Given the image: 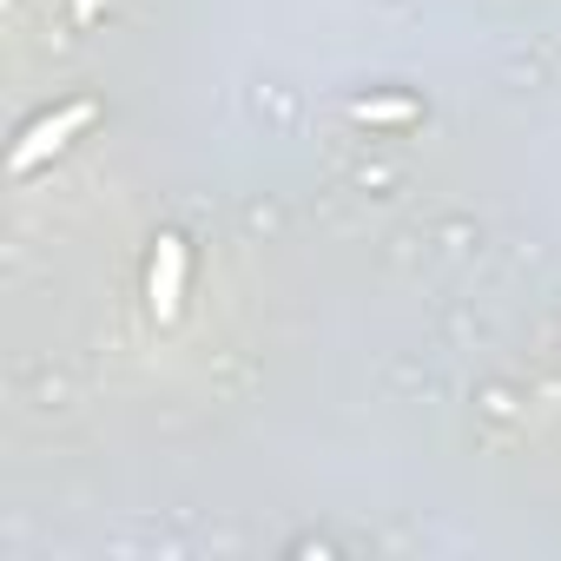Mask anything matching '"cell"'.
Segmentation results:
<instances>
[{"instance_id": "6da1fadb", "label": "cell", "mask_w": 561, "mask_h": 561, "mask_svg": "<svg viewBox=\"0 0 561 561\" xmlns=\"http://www.w3.org/2000/svg\"><path fill=\"white\" fill-rule=\"evenodd\" d=\"M87 119H93V106H87V100H80V106H60L54 119H41V126H34V133H27L21 146H14V172L27 179V172H34V165H41L47 152H60V146H67V139H73V133H80Z\"/></svg>"}, {"instance_id": "7a4b0ae2", "label": "cell", "mask_w": 561, "mask_h": 561, "mask_svg": "<svg viewBox=\"0 0 561 561\" xmlns=\"http://www.w3.org/2000/svg\"><path fill=\"white\" fill-rule=\"evenodd\" d=\"M179 285H185V244L159 238V257H152V318L159 324L179 318Z\"/></svg>"}, {"instance_id": "3957f363", "label": "cell", "mask_w": 561, "mask_h": 561, "mask_svg": "<svg viewBox=\"0 0 561 561\" xmlns=\"http://www.w3.org/2000/svg\"><path fill=\"white\" fill-rule=\"evenodd\" d=\"M416 106L410 100H357V119H377V126H390V119H410Z\"/></svg>"}]
</instances>
